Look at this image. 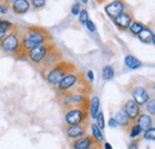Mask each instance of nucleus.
Wrapping results in <instances>:
<instances>
[{
  "label": "nucleus",
  "mask_w": 155,
  "mask_h": 149,
  "mask_svg": "<svg viewBox=\"0 0 155 149\" xmlns=\"http://www.w3.org/2000/svg\"><path fill=\"white\" fill-rule=\"evenodd\" d=\"M51 35L48 30L41 26H28L20 34L21 53H25L32 48H36L44 43L51 42Z\"/></svg>",
  "instance_id": "obj_1"
},
{
  "label": "nucleus",
  "mask_w": 155,
  "mask_h": 149,
  "mask_svg": "<svg viewBox=\"0 0 155 149\" xmlns=\"http://www.w3.org/2000/svg\"><path fill=\"white\" fill-rule=\"evenodd\" d=\"M58 97L64 110L71 109V108H81V109L88 110L90 98L87 97V94L71 90V91H67V92L58 93Z\"/></svg>",
  "instance_id": "obj_2"
},
{
  "label": "nucleus",
  "mask_w": 155,
  "mask_h": 149,
  "mask_svg": "<svg viewBox=\"0 0 155 149\" xmlns=\"http://www.w3.org/2000/svg\"><path fill=\"white\" fill-rule=\"evenodd\" d=\"M75 71H77V67H75L74 63H72L69 61L61 60L58 65H55L53 68H50L45 73L44 78H45L48 84H50L51 86H56L68 73H72V72H75Z\"/></svg>",
  "instance_id": "obj_3"
},
{
  "label": "nucleus",
  "mask_w": 155,
  "mask_h": 149,
  "mask_svg": "<svg viewBox=\"0 0 155 149\" xmlns=\"http://www.w3.org/2000/svg\"><path fill=\"white\" fill-rule=\"evenodd\" d=\"M0 50L6 54L19 56L21 54V44H20V32L18 26L12 29L6 34V36L0 42Z\"/></svg>",
  "instance_id": "obj_4"
},
{
  "label": "nucleus",
  "mask_w": 155,
  "mask_h": 149,
  "mask_svg": "<svg viewBox=\"0 0 155 149\" xmlns=\"http://www.w3.org/2000/svg\"><path fill=\"white\" fill-rule=\"evenodd\" d=\"M54 47H55V44L51 43V42L44 43V44L38 45L36 48H32V49H30V50H28L25 53H21L20 55H23V57L25 60H28L29 62H31L32 65H35L37 67V66H39V63L45 58V56L49 53V50L51 48H54Z\"/></svg>",
  "instance_id": "obj_5"
},
{
  "label": "nucleus",
  "mask_w": 155,
  "mask_h": 149,
  "mask_svg": "<svg viewBox=\"0 0 155 149\" xmlns=\"http://www.w3.org/2000/svg\"><path fill=\"white\" fill-rule=\"evenodd\" d=\"M88 110L81 108H71L64 110L66 125H78L88 122Z\"/></svg>",
  "instance_id": "obj_6"
},
{
  "label": "nucleus",
  "mask_w": 155,
  "mask_h": 149,
  "mask_svg": "<svg viewBox=\"0 0 155 149\" xmlns=\"http://www.w3.org/2000/svg\"><path fill=\"white\" fill-rule=\"evenodd\" d=\"M61 60H62V54H61L60 49L55 45L54 48H51V49L49 50V53L47 54L45 58L39 63V66H37V69H38L39 73L45 75V73H47L50 68H53L55 65H58Z\"/></svg>",
  "instance_id": "obj_7"
},
{
  "label": "nucleus",
  "mask_w": 155,
  "mask_h": 149,
  "mask_svg": "<svg viewBox=\"0 0 155 149\" xmlns=\"http://www.w3.org/2000/svg\"><path fill=\"white\" fill-rule=\"evenodd\" d=\"M81 73L80 72H72V73H68L66 75L58 85H56V90H58V93H62V92H67L72 88H74L77 86V84L79 82L80 78H81Z\"/></svg>",
  "instance_id": "obj_8"
},
{
  "label": "nucleus",
  "mask_w": 155,
  "mask_h": 149,
  "mask_svg": "<svg viewBox=\"0 0 155 149\" xmlns=\"http://www.w3.org/2000/svg\"><path fill=\"white\" fill-rule=\"evenodd\" d=\"M72 149H101V147L91 135H84L72 142Z\"/></svg>",
  "instance_id": "obj_9"
},
{
  "label": "nucleus",
  "mask_w": 155,
  "mask_h": 149,
  "mask_svg": "<svg viewBox=\"0 0 155 149\" xmlns=\"http://www.w3.org/2000/svg\"><path fill=\"white\" fill-rule=\"evenodd\" d=\"M130 93L133 97V100L136 104H138L141 108L150 99V94H149V90L143 86V85H136L134 87H131Z\"/></svg>",
  "instance_id": "obj_10"
},
{
  "label": "nucleus",
  "mask_w": 155,
  "mask_h": 149,
  "mask_svg": "<svg viewBox=\"0 0 155 149\" xmlns=\"http://www.w3.org/2000/svg\"><path fill=\"white\" fill-rule=\"evenodd\" d=\"M104 11L109 16V18L114 19L118 15L127 11V5L123 0H112L106 6H104Z\"/></svg>",
  "instance_id": "obj_11"
},
{
  "label": "nucleus",
  "mask_w": 155,
  "mask_h": 149,
  "mask_svg": "<svg viewBox=\"0 0 155 149\" xmlns=\"http://www.w3.org/2000/svg\"><path fill=\"white\" fill-rule=\"evenodd\" d=\"M87 128H88V122L78 125H64V134L69 140H77L79 137L86 135Z\"/></svg>",
  "instance_id": "obj_12"
},
{
  "label": "nucleus",
  "mask_w": 155,
  "mask_h": 149,
  "mask_svg": "<svg viewBox=\"0 0 155 149\" xmlns=\"http://www.w3.org/2000/svg\"><path fill=\"white\" fill-rule=\"evenodd\" d=\"M112 22L117 26V29H119L120 31H128L130 24L134 22V16L130 12L125 11V12H123V13L118 15L117 17H115L112 19Z\"/></svg>",
  "instance_id": "obj_13"
},
{
  "label": "nucleus",
  "mask_w": 155,
  "mask_h": 149,
  "mask_svg": "<svg viewBox=\"0 0 155 149\" xmlns=\"http://www.w3.org/2000/svg\"><path fill=\"white\" fill-rule=\"evenodd\" d=\"M123 111L127 113V116H128L133 122H135L136 118L142 113V108H141L138 104H136L133 99H129V100H127V101L124 103V105H123Z\"/></svg>",
  "instance_id": "obj_14"
},
{
  "label": "nucleus",
  "mask_w": 155,
  "mask_h": 149,
  "mask_svg": "<svg viewBox=\"0 0 155 149\" xmlns=\"http://www.w3.org/2000/svg\"><path fill=\"white\" fill-rule=\"evenodd\" d=\"M11 8L16 15L23 16L30 11L31 5L29 0H13V2L11 4Z\"/></svg>",
  "instance_id": "obj_15"
},
{
  "label": "nucleus",
  "mask_w": 155,
  "mask_h": 149,
  "mask_svg": "<svg viewBox=\"0 0 155 149\" xmlns=\"http://www.w3.org/2000/svg\"><path fill=\"white\" fill-rule=\"evenodd\" d=\"M136 124L140 125V128L142 129V131H146L147 129L153 127V117L148 113H141L135 121Z\"/></svg>",
  "instance_id": "obj_16"
},
{
  "label": "nucleus",
  "mask_w": 155,
  "mask_h": 149,
  "mask_svg": "<svg viewBox=\"0 0 155 149\" xmlns=\"http://www.w3.org/2000/svg\"><path fill=\"white\" fill-rule=\"evenodd\" d=\"M115 121L117 122V124H118V127H122L123 129H128L134 122L127 116V113L123 111V110H119V111L116 112V114H115Z\"/></svg>",
  "instance_id": "obj_17"
},
{
  "label": "nucleus",
  "mask_w": 155,
  "mask_h": 149,
  "mask_svg": "<svg viewBox=\"0 0 155 149\" xmlns=\"http://www.w3.org/2000/svg\"><path fill=\"white\" fill-rule=\"evenodd\" d=\"M137 37H138V39L142 43H144V44H154V41H155L154 31L150 28L144 26L143 30L137 35Z\"/></svg>",
  "instance_id": "obj_18"
},
{
  "label": "nucleus",
  "mask_w": 155,
  "mask_h": 149,
  "mask_svg": "<svg viewBox=\"0 0 155 149\" xmlns=\"http://www.w3.org/2000/svg\"><path fill=\"white\" fill-rule=\"evenodd\" d=\"M100 111V100L99 97L94 95L90 99V104H88V116L93 119H96L98 112Z\"/></svg>",
  "instance_id": "obj_19"
},
{
  "label": "nucleus",
  "mask_w": 155,
  "mask_h": 149,
  "mask_svg": "<svg viewBox=\"0 0 155 149\" xmlns=\"http://www.w3.org/2000/svg\"><path fill=\"white\" fill-rule=\"evenodd\" d=\"M124 63H125V66L129 68V69H131V71H136V69H138L141 66H142V62L134 55H127L124 57Z\"/></svg>",
  "instance_id": "obj_20"
},
{
  "label": "nucleus",
  "mask_w": 155,
  "mask_h": 149,
  "mask_svg": "<svg viewBox=\"0 0 155 149\" xmlns=\"http://www.w3.org/2000/svg\"><path fill=\"white\" fill-rule=\"evenodd\" d=\"M144 26H146V25H144L143 23H141V22H138V20H134V22L130 24V26H129L128 31H129L131 35L137 36V35L143 30V28H144Z\"/></svg>",
  "instance_id": "obj_21"
},
{
  "label": "nucleus",
  "mask_w": 155,
  "mask_h": 149,
  "mask_svg": "<svg viewBox=\"0 0 155 149\" xmlns=\"http://www.w3.org/2000/svg\"><path fill=\"white\" fill-rule=\"evenodd\" d=\"M101 78H103L105 81L112 80V79L115 78V69H114V67L110 66V65L105 66V67L103 68V71H101Z\"/></svg>",
  "instance_id": "obj_22"
},
{
  "label": "nucleus",
  "mask_w": 155,
  "mask_h": 149,
  "mask_svg": "<svg viewBox=\"0 0 155 149\" xmlns=\"http://www.w3.org/2000/svg\"><path fill=\"white\" fill-rule=\"evenodd\" d=\"M90 127H91V131H92V135H91V136L97 141L98 143H101V142L104 141V135H103L101 130L98 128L96 123H92Z\"/></svg>",
  "instance_id": "obj_23"
},
{
  "label": "nucleus",
  "mask_w": 155,
  "mask_h": 149,
  "mask_svg": "<svg viewBox=\"0 0 155 149\" xmlns=\"http://www.w3.org/2000/svg\"><path fill=\"white\" fill-rule=\"evenodd\" d=\"M127 130H129L128 132H129V136L131 137V138H137V137H140L141 136V134L143 132L142 131V129L140 128V125L138 124H136L135 122L127 129Z\"/></svg>",
  "instance_id": "obj_24"
},
{
  "label": "nucleus",
  "mask_w": 155,
  "mask_h": 149,
  "mask_svg": "<svg viewBox=\"0 0 155 149\" xmlns=\"http://www.w3.org/2000/svg\"><path fill=\"white\" fill-rule=\"evenodd\" d=\"M143 106H146V111L148 112V114L150 116H154L155 114V101L154 98H150Z\"/></svg>",
  "instance_id": "obj_25"
},
{
  "label": "nucleus",
  "mask_w": 155,
  "mask_h": 149,
  "mask_svg": "<svg viewBox=\"0 0 155 149\" xmlns=\"http://www.w3.org/2000/svg\"><path fill=\"white\" fill-rule=\"evenodd\" d=\"M78 17H79L80 24H82V25H86L87 20L90 19V17H88V12H87V10H85V8H81V10H80Z\"/></svg>",
  "instance_id": "obj_26"
},
{
  "label": "nucleus",
  "mask_w": 155,
  "mask_h": 149,
  "mask_svg": "<svg viewBox=\"0 0 155 149\" xmlns=\"http://www.w3.org/2000/svg\"><path fill=\"white\" fill-rule=\"evenodd\" d=\"M143 138L146 141H154L155 140V129L154 127L147 129L146 131H143Z\"/></svg>",
  "instance_id": "obj_27"
},
{
  "label": "nucleus",
  "mask_w": 155,
  "mask_h": 149,
  "mask_svg": "<svg viewBox=\"0 0 155 149\" xmlns=\"http://www.w3.org/2000/svg\"><path fill=\"white\" fill-rule=\"evenodd\" d=\"M96 124H97V127L100 130H104V128H105V121H104V113H103V111L98 112L97 117H96Z\"/></svg>",
  "instance_id": "obj_28"
},
{
  "label": "nucleus",
  "mask_w": 155,
  "mask_h": 149,
  "mask_svg": "<svg viewBox=\"0 0 155 149\" xmlns=\"http://www.w3.org/2000/svg\"><path fill=\"white\" fill-rule=\"evenodd\" d=\"M29 2L34 10H41L45 6V0H29Z\"/></svg>",
  "instance_id": "obj_29"
},
{
  "label": "nucleus",
  "mask_w": 155,
  "mask_h": 149,
  "mask_svg": "<svg viewBox=\"0 0 155 149\" xmlns=\"http://www.w3.org/2000/svg\"><path fill=\"white\" fill-rule=\"evenodd\" d=\"M0 26L4 28V29L8 32V31H11L12 29H15V28L17 26V24H13V23L10 22V20H1V22H0Z\"/></svg>",
  "instance_id": "obj_30"
},
{
  "label": "nucleus",
  "mask_w": 155,
  "mask_h": 149,
  "mask_svg": "<svg viewBox=\"0 0 155 149\" xmlns=\"http://www.w3.org/2000/svg\"><path fill=\"white\" fill-rule=\"evenodd\" d=\"M128 149H140V140H133L128 144Z\"/></svg>",
  "instance_id": "obj_31"
},
{
  "label": "nucleus",
  "mask_w": 155,
  "mask_h": 149,
  "mask_svg": "<svg viewBox=\"0 0 155 149\" xmlns=\"http://www.w3.org/2000/svg\"><path fill=\"white\" fill-rule=\"evenodd\" d=\"M80 10H81L80 4H79V2H74V5L72 6V15H73V16H78L79 12H80Z\"/></svg>",
  "instance_id": "obj_32"
},
{
  "label": "nucleus",
  "mask_w": 155,
  "mask_h": 149,
  "mask_svg": "<svg viewBox=\"0 0 155 149\" xmlns=\"http://www.w3.org/2000/svg\"><path fill=\"white\" fill-rule=\"evenodd\" d=\"M87 29H88V31L90 32H96V25H94V23L91 20V19H88L87 20V23H86V25H85Z\"/></svg>",
  "instance_id": "obj_33"
},
{
  "label": "nucleus",
  "mask_w": 155,
  "mask_h": 149,
  "mask_svg": "<svg viewBox=\"0 0 155 149\" xmlns=\"http://www.w3.org/2000/svg\"><path fill=\"white\" fill-rule=\"evenodd\" d=\"M86 80L90 82V84H92L93 81H94V73H93V71H87L86 72Z\"/></svg>",
  "instance_id": "obj_34"
},
{
  "label": "nucleus",
  "mask_w": 155,
  "mask_h": 149,
  "mask_svg": "<svg viewBox=\"0 0 155 149\" xmlns=\"http://www.w3.org/2000/svg\"><path fill=\"white\" fill-rule=\"evenodd\" d=\"M8 12V6L0 2V15H6Z\"/></svg>",
  "instance_id": "obj_35"
},
{
  "label": "nucleus",
  "mask_w": 155,
  "mask_h": 149,
  "mask_svg": "<svg viewBox=\"0 0 155 149\" xmlns=\"http://www.w3.org/2000/svg\"><path fill=\"white\" fill-rule=\"evenodd\" d=\"M109 127L110 128H118V124H117V122L115 121L114 117H110V119H109Z\"/></svg>",
  "instance_id": "obj_36"
},
{
  "label": "nucleus",
  "mask_w": 155,
  "mask_h": 149,
  "mask_svg": "<svg viewBox=\"0 0 155 149\" xmlns=\"http://www.w3.org/2000/svg\"><path fill=\"white\" fill-rule=\"evenodd\" d=\"M6 34H7V31H6L4 28H1V26H0V42L2 41V38L6 36Z\"/></svg>",
  "instance_id": "obj_37"
},
{
  "label": "nucleus",
  "mask_w": 155,
  "mask_h": 149,
  "mask_svg": "<svg viewBox=\"0 0 155 149\" xmlns=\"http://www.w3.org/2000/svg\"><path fill=\"white\" fill-rule=\"evenodd\" d=\"M0 2L4 4V5H6V6H11V4L13 2V0H0Z\"/></svg>",
  "instance_id": "obj_38"
},
{
  "label": "nucleus",
  "mask_w": 155,
  "mask_h": 149,
  "mask_svg": "<svg viewBox=\"0 0 155 149\" xmlns=\"http://www.w3.org/2000/svg\"><path fill=\"white\" fill-rule=\"evenodd\" d=\"M104 149H112V146L109 142H105L104 143Z\"/></svg>",
  "instance_id": "obj_39"
},
{
  "label": "nucleus",
  "mask_w": 155,
  "mask_h": 149,
  "mask_svg": "<svg viewBox=\"0 0 155 149\" xmlns=\"http://www.w3.org/2000/svg\"><path fill=\"white\" fill-rule=\"evenodd\" d=\"M81 1H82L84 4H87V2H88V0H81Z\"/></svg>",
  "instance_id": "obj_40"
},
{
  "label": "nucleus",
  "mask_w": 155,
  "mask_h": 149,
  "mask_svg": "<svg viewBox=\"0 0 155 149\" xmlns=\"http://www.w3.org/2000/svg\"><path fill=\"white\" fill-rule=\"evenodd\" d=\"M98 2H104V1H105V0H97Z\"/></svg>",
  "instance_id": "obj_41"
},
{
  "label": "nucleus",
  "mask_w": 155,
  "mask_h": 149,
  "mask_svg": "<svg viewBox=\"0 0 155 149\" xmlns=\"http://www.w3.org/2000/svg\"><path fill=\"white\" fill-rule=\"evenodd\" d=\"M0 22H1V19H0Z\"/></svg>",
  "instance_id": "obj_42"
}]
</instances>
